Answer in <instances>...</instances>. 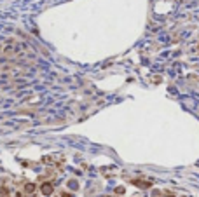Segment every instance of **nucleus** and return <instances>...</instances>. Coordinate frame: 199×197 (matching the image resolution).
I'll list each match as a JSON object with an SVG mask.
<instances>
[{"mask_svg":"<svg viewBox=\"0 0 199 197\" xmlns=\"http://www.w3.org/2000/svg\"><path fill=\"white\" fill-rule=\"evenodd\" d=\"M63 197H73V195H72V194H66V192H65V194H63Z\"/></svg>","mask_w":199,"mask_h":197,"instance_id":"obj_5","label":"nucleus"},{"mask_svg":"<svg viewBox=\"0 0 199 197\" xmlns=\"http://www.w3.org/2000/svg\"><path fill=\"white\" fill-rule=\"evenodd\" d=\"M115 192H117V194H124V187H117Z\"/></svg>","mask_w":199,"mask_h":197,"instance_id":"obj_4","label":"nucleus"},{"mask_svg":"<svg viewBox=\"0 0 199 197\" xmlns=\"http://www.w3.org/2000/svg\"><path fill=\"white\" fill-rule=\"evenodd\" d=\"M40 190H42V194H44V195H51V194H52V183L46 182V183L42 185V187H40Z\"/></svg>","mask_w":199,"mask_h":197,"instance_id":"obj_1","label":"nucleus"},{"mask_svg":"<svg viewBox=\"0 0 199 197\" xmlns=\"http://www.w3.org/2000/svg\"><path fill=\"white\" fill-rule=\"evenodd\" d=\"M16 197H21V194H16Z\"/></svg>","mask_w":199,"mask_h":197,"instance_id":"obj_6","label":"nucleus"},{"mask_svg":"<svg viewBox=\"0 0 199 197\" xmlns=\"http://www.w3.org/2000/svg\"><path fill=\"white\" fill-rule=\"evenodd\" d=\"M133 183H135L136 187H140V189H149V187H152V182H145V180H133Z\"/></svg>","mask_w":199,"mask_h":197,"instance_id":"obj_2","label":"nucleus"},{"mask_svg":"<svg viewBox=\"0 0 199 197\" xmlns=\"http://www.w3.org/2000/svg\"><path fill=\"white\" fill-rule=\"evenodd\" d=\"M33 190H35V185H33V183H28V185L25 187V192H28V194H32Z\"/></svg>","mask_w":199,"mask_h":197,"instance_id":"obj_3","label":"nucleus"}]
</instances>
